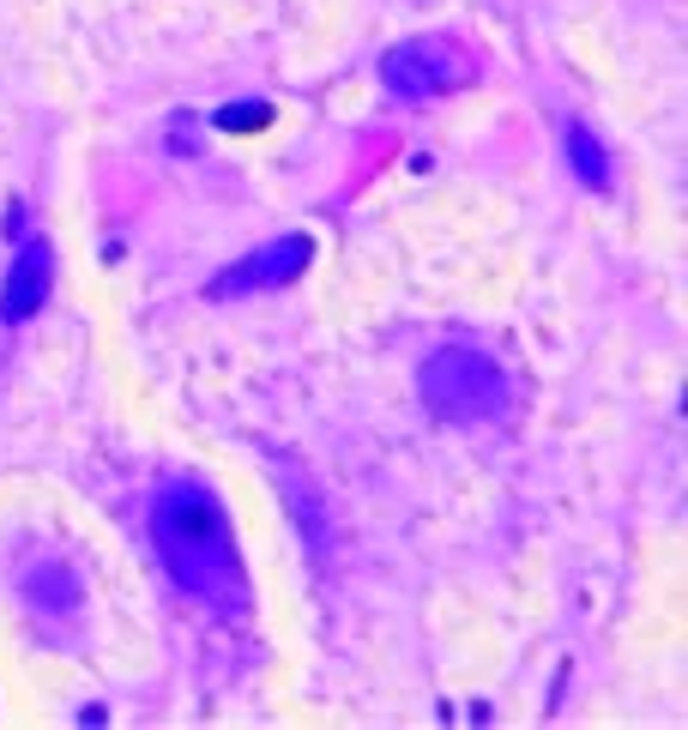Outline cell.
Here are the masks:
<instances>
[{"mask_svg": "<svg viewBox=\"0 0 688 730\" xmlns=\"http://www.w3.org/2000/svg\"><path fill=\"white\" fill-rule=\"evenodd\" d=\"M151 537H158V556L182 592L224 598L241 586L236 537H229V519L206 483H163L151 502Z\"/></svg>", "mask_w": 688, "mask_h": 730, "instance_id": "6da1fadb", "label": "cell"}, {"mask_svg": "<svg viewBox=\"0 0 688 730\" xmlns=\"http://www.w3.org/2000/svg\"><path fill=\"white\" fill-rule=\"evenodd\" d=\"M417 393L448 422H483L507 411V375L483 351H465V344H448V351L429 356L423 375H417Z\"/></svg>", "mask_w": 688, "mask_h": 730, "instance_id": "7a4b0ae2", "label": "cell"}, {"mask_svg": "<svg viewBox=\"0 0 688 730\" xmlns=\"http://www.w3.org/2000/svg\"><path fill=\"white\" fill-rule=\"evenodd\" d=\"M465 79H471L465 49L441 43V36H411V43L380 55V85H387L399 104H436V97L459 92Z\"/></svg>", "mask_w": 688, "mask_h": 730, "instance_id": "3957f363", "label": "cell"}, {"mask_svg": "<svg viewBox=\"0 0 688 730\" xmlns=\"http://www.w3.org/2000/svg\"><path fill=\"white\" fill-rule=\"evenodd\" d=\"M309 260H314V241L309 236H278V241H266V248H254V254H241L236 266H224L218 278H212V302H236V297H266V290H284V285H297L302 272H309Z\"/></svg>", "mask_w": 688, "mask_h": 730, "instance_id": "277c9868", "label": "cell"}, {"mask_svg": "<svg viewBox=\"0 0 688 730\" xmlns=\"http://www.w3.org/2000/svg\"><path fill=\"white\" fill-rule=\"evenodd\" d=\"M49 290H55V248H49V241H24L7 285H0V320H7V326L12 320H31L49 302Z\"/></svg>", "mask_w": 688, "mask_h": 730, "instance_id": "5b68a950", "label": "cell"}, {"mask_svg": "<svg viewBox=\"0 0 688 730\" xmlns=\"http://www.w3.org/2000/svg\"><path fill=\"white\" fill-rule=\"evenodd\" d=\"M568 163H573V175H580L592 194H604V187H610V158H604V146H598L585 127H568Z\"/></svg>", "mask_w": 688, "mask_h": 730, "instance_id": "8992f818", "label": "cell"}, {"mask_svg": "<svg viewBox=\"0 0 688 730\" xmlns=\"http://www.w3.org/2000/svg\"><path fill=\"white\" fill-rule=\"evenodd\" d=\"M31 598L43 610H73L79 604V586H73V573L61 568V561H43V568L31 573Z\"/></svg>", "mask_w": 688, "mask_h": 730, "instance_id": "52a82bcc", "label": "cell"}, {"mask_svg": "<svg viewBox=\"0 0 688 730\" xmlns=\"http://www.w3.org/2000/svg\"><path fill=\"white\" fill-rule=\"evenodd\" d=\"M212 121H218L224 133H260V127L272 121V104H224Z\"/></svg>", "mask_w": 688, "mask_h": 730, "instance_id": "ba28073f", "label": "cell"}]
</instances>
